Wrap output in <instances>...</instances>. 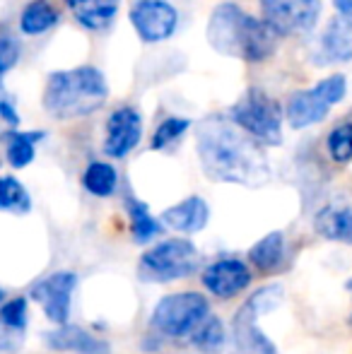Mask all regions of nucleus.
<instances>
[{
	"instance_id": "28",
	"label": "nucleus",
	"mask_w": 352,
	"mask_h": 354,
	"mask_svg": "<svg viewBox=\"0 0 352 354\" xmlns=\"http://www.w3.org/2000/svg\"><path fill=\"white\" fill-rule=\"evenodd\" d=\"M191 118H183V116H167L160 126L155 128L150 138V149L155 152H162V149L172 147L176 140H181L188 131H191Z\"/></svg>"
},
{
	"instance_id": "33",
	"label": "nucleus",
	"mask_w": 352,
	"mask_h": 354,
	"mask_svg": "<svg viewBox=\"0 0 352 354\" xmlns=\"http://www.w3.org/2000/svg\"><path fill=\"white\" fill-rule=\"evenodd\" d=\"M5 299H8V292H5V287H0V304H3Z\"/></svg>"
},
{
	"instance_id": "8",
	"label": "nucleus",
	"mask_w": 352,
	"mask_h": 354,
	"mask_svg": "<svg viewBox=\"0 0 352 354\" xmlns=\"http://www.w3.org/2000/svg\"><path fill=\"white\" fill-rule=\"evenodd\" d=\"M77 284H80V275L75 270H53L39 277L29 287V301L37 304L44 318L53 323V328L66 326V323H71Z\"/></svg>"
},
{
	"instance_id": "15",
	"label": "nucleus",
	"mask_w": 352,
	"mask_h": 354,
	"mask_svg": "<svg viewBox=\"0 0 352 354\" xmlns=\"http://www.w3.org/2000/svg\"><path fill=\"white\" fill-rule=\"evenodd\" d=\"M210 205H207L205 198L201 196H188L183 201L174 203V205L165 207L160 214L165 229H172L176 234H183V236L191 239L193 234H201L203 229L210 224Z\"/></svg>"
},
{
	"instance_id": "16",
	"label": "nucleus",
	"mask_w": 352,
	"mask_h": 354,
	"mask_svg": "<svg viewBox=\"0 0 352 354\" xmlns=\"http://www.w3.org/2000/svg\"><path fill=\"white\" fill-rule=\"evenodd\" d=\"M29 328V297H8L0 304V354L22 350Z\"/></svg>"
},
{
	"instance_id": "4",
	"label": "nucleus",
	"mask_w": 352,
	"mask_h": 354,
	"mask_svg": "<svg viewBox=\"0 0 352 354\" xmlns=\"http://www.w3.org/2000/svg\"><path fill=\"white\" fill-rule=\"evenodd\" d=\"M285 301V287L280 282H268L251 292L230 323V345L232 354H280L275 342L261 330L259 321Z\"/></svg>"
},
{
	"instance_id": "34",
	"label": "nucleus",
	"mask_w": 352,
	"mask_h": 354,
	"mask_svg": "<svg viewBox=\"0 0 352 354\" xmlns=\"http://www.w3.org/2000/svg\"><path fill=\"white\" fill-rule=\"evenodd\" d=\"M0 164H3V159H0Z\"/></svg>"
},
{
	"instance_id": "29",
	"label": "nucleus",
	"mask_w": 352,
	"mask_h": 354,
	"mask_svg": "<svg viewBox=\"0 0 352 354\" xmlns=\"http://www.w3.org/2000/svg\"><path fill=\"white\" fill-rule=\"evenodd\" d=\"M19 56H22V48H19L17 39L12 37H0V99L5 92V75L12 71L15 66L19 63Z\"/></svg>"
},
{
	"instance_id": "7",
	"label": "nucleus",
	"mask_w": 352,
	"mask_h": 354,
	"mask_svg": "<svg viewBox=\"0 0 352 354\" xmlns=\"http://www.w3.org/2000/svg\"><path fill=\"white\" fill-rule=\"evenodd\" d=\"M239 131H244L261 147L282 145V126H285V106L259 87H249L227 113Z\"/></svg>"
},
{
	"instance_id": "31",
	"label": "nucleus",
	"mask_w": 352,
	"mask_h": 354,
	"mask_svg": "<svg viewBox=\"0 0 352 354\" xmlns=\"http://www.w3.org/2000/svg\"><path fill=\"white\" fill-rule=\"evenodd\" d=\"M333 8L338 12V17H343L345 22L352 24V0H333Z\"/></svg>"
},
{
	"instance_id": "2",
	"label": "nucleus",
	"mask_w": 352,
	"mask_h": 354,
	"mask_svg": "<svg viewBox=\"0 0 352 354\" xmlns=\"http://www.w3.org/2000/svg\"><path fill=\"white\" fill-rule=\"evenodd\" d=\"M207 44L220 56L263 63L277 51L280 34L263 17H254L237 3H217L207 19Z\"/></svg>"
},
{
	"instance_id": "30",
	"label": "nucleus",
	"mask_w": 352,
	"mask_h": 354,
	"mask_svg": "<svg viewBox=\"0 0 352 354\" xmlns=\"http://www.w3.org/2000/svg\"><path fill=\"white\" fill-rule=\"evenodd\" d=\"M0 121H5L10 128L19 126V113H17V109L12 106L10 99H0Z\"/></svg>"
},
{
	"instance_id": "18",
	"label": "nucleus",
	"mask_w": 352,
	"mask_h": 354,
	"mask_svg": "<svg viewBox=\"0 0 352 354\" xmlns=\"http://www.w3.org/2000/svg\"><path fill=\"white\" fill-rule=\"evenodd\" d=\"M287 261V239L282 232H268L246 251V263L261 275H272Z\"/></svg>"
},
{
	"instance_id": "11",
	"label": "nucleus",
	"mask_w": 352,
	"mask_h": 354,
	"mask_svg": "<svg viewBox=\"0 0 352 354\" xmlns=\"http://www.w3.org/2000/svg\"><path fill=\"white\" fill-rule=\"evenodd\" d=\"M128 19L140 41L162 44L176 34L181 15L169 0H136L131 5Z\"/></svg>"
},
{
	"instance_id": "9",
	"label": "nucleus",
	"mask_w": 352,
	"mask_h": 354,
	"mask_svg": "<svg viewBox=\"0 0 352 354\" xmlns=\"http://www.w3.org/2000/svg\"><path fill=\"white\" fill-rule=\"evenodd\" d=\"M261 15L280 37L309 34L321 19V0H259Z\"/></svg>"
},
{
	"instance_id": "22",
	"label": "nucleus",
	"mask_w": 352,
	"mask_h": 354,
	"mask_svg": "<svg viewBox=\"0 0 352 354\" xmlns=\"http://www.w3.org/2000/svg\"><path fill=\"white\" fill-rule=\"evenodd\" d=\"M46 138L44 131H8L3 133L5 162L12 169H27L37 159V145Z\"/></svg>"
},
{
	"instance_id": "3",
	"label": "nucleus",
	"mask_w": 352,
	"mask_h": 354,
	"mask_svg": "<svg viewBox=\"0 0 352 354\" xmlns=\"http://www.w3.org/2000/svg\"><path fill=\"white\" fill-rule=\"evenodd\" d=\"M106 77L94 66H77L71 71H53L44 84V111L56 121L92 116L106 104Z\"/></svg>"
},
{
	"instance_id": "26",
	"label": "nucleus",
	"mask_w": 352,
	"mask_h": 354,
	"mask_svg": "<svg viewBox=\"0 0 352 354\" xmlns=\"http://www.w3.org/2000/svg\"><path fill=\"white\" fill-rule=\"evenodd\" d=\"M32 210V196L17 176H0V212L27 214Z\"/></svg>"
},
{
	"instance_id": "12",
	"label": "nucleus",
	"mask_w": 352,
	"mask_h": 354,
	"mask_svg": "<svg viewBox=\"0 0 352 354\" xmlns=\"http://www.w3.org/2000/svg\"><path fill=\"white\" fill-rule=\"evenodd\" d=\"M142 140V116L136 106H118L104 123V154L126 159Z\"/></svg>"
},
{
	"instance_id": "19",
	"label": "nucleus",
	"mask_w": 352,
	"mask_h": 354,
	"mask_svg": "<svg viewBox=\"0 0 352 354\" xmlns=\"http://www.w3.org/2000/svg\"><path fill=\"white\" fill-rule=\"evenodd\" d=\"M80 27L89 32H104L118 17L121 0H63Z\"/></svg>"
},
{
	"instance_id": "20",
	"label": "nucleus",
	"mask_w": 352,
	"mask_h": 354,
	"mask_svg": "<svg viewBox=\"0 0 352 354\" xmlns=\"http://www.w3.org/2000/svg\"><path fill=\"white\" fill-rule=\"evenodd\" d=\"M314 232L326 241L352 246V205L328 203L314 214Z\"/></svg>"
},
{
	"instance_id": "1",
	"label": "nucleus",
	"mask_w": 352,
	"mask_h": 354,
	"mask_svg": "<svg viewBox=\"0 0 352 354\" xmlns=\"http://www.w3.org/2000/svg\"><path fill=\"white\" fill-rule=\"evenodd\" d=\"M196 152L203 174L215 183L259 188L270 181L266 149L230 118H205L196 131Z\"/></svg>"
},
{
	"instance_id": "27",
	"label": "nucleus",
	"mask_w": 352,
	"mask_h": 354,
	"mask_svg": "<svg viewBox=\"0 0 352 354\" xmlns=\"http://www.w3.org/2000/svg\"><path fill=\"white\" fill-rule=\"evenodd\" d=\"M326 154L333 164L352 162V121H340L326 136Z\"/></svg>"
},
{
	"instance_id": "14",
	"label": "nucleus",
	"mask_w": 352,
	"mask_h": 354,
	"mask_svg": "<svg viewBox=\"0 0 352 354\" xmlns=\"http://www.w3.org/2000/svg\"><path fill=\"white\" fill-rule=\"evenodd\" d=\"M331 113V102L319 89V84L309 89H297L285 104V121L292 131H304L316 123L326 121Z\"/></svg>"
},
{
	"instance_id": "24",
	"label": "nucleus",
	"mask_w": 352,
	"mask_h": 354,
	"mask_svg": "<svg viewBox=\"0 0 352 354\" xmlns=\"http://www.w3.org/2000/svg\"><path fill=\"white\" fill-rule=\"evenodd\" d=\"M186 342L201 354H220V352H225L227 342H230V330H227L225 321H222L217 313H210V316L193 330V335L188 337Z\"/></svg>"
},
{
	"instance_id": "32",
	"label": "nucleus",
	"mask_w": 352,
	"mask_h": 354,
	"mask_svg": "<svg viewBox=\"0 0 352 354\" xmlns=\"http://www.w3.org/2000/svg\"><path fill=\"white\" fill-rule=\"evenodd\" d=\"M345 289H348V294H350V299H352V277H350V280H348V282H345ZM348 323H350V326H352V313H350Z\"/></svg>"
},
{
	"instance_id": "6",
	"label": "nucleus",
	"mask_w": 352,
	"mask_h": 354,
	"mask_svg": "<svg viewBox=\"0 0 352 354\" xmlns=\"http://www.w3.org/2000/svg\"><path fill=\"white\" fill-rule=\"evenodd\" d=\"M210 313L212 308L207 294L196 289H181V292L165 294L152 306L147 326H150V335L160 340H188Z\"/></svg>"
},
{
	"instance_id": "17",
	"label": "nucleus",
	"mask_w": 352,
	"mask_h": 354,
	"mask_svg": "<svg viewBox=\"0 0 352 354\" xmlns=\"http://www.w3.org/2000/svg\"><path fill=\"white\" fill-rule=\"evenodd\" d=\"M126 217H128V232H131L133 243L138 246H152L160 241L165 234V224L157 214H152L150 205L142 203L140 198L128 196L126 198Z\"/></svg>"
},
{
	"instance_id": "13",
	"label": "nucleus",
	"mask_w": 352,
	"mask_h": 354,
	"mask_svg": "<svg viewBox=\"0 0 352 354\" xmlns=\"http://www.w3.org/2000/svg\"><path fill=\"white\" fill-rule=\"evenodd\" d=\"M44 345L51 352L68 354H111V342L97 333L87 330L75 323L56 326L51 330H44Z\"/></svg>"
},
{
	"instance_id": "5",
	"label": "nucleus",
	"mask_w": 352,
	"mask_h": 354,
	"mask_svg": "<svg viewBox=\"0 0 352 354\" xmlns=\"http://www.w3.org/2000/svg\"><path fill=\"white\" fill-rule=\"evenodd\" d=\"M201 270V248L188 236L160 239L147 246L138 261L136 275L145 284H172Z\"/></svg>"
},
{
	"instance_id": "25",
	"label": "nucleus",
	"mask_w": 352,
	"mask_h": 354,
	"mask_svg": "<svg viewBox=\"0 0 352 354\" xmlns=\"http://www.w3.org/2000/svg\"><path fill=\"white\" fill-rule=\"evenodd\" d=\"M61 15L48 0H29L19 12V32L24 37H41L58 24Z\"/></svg>"
},
{
	"instance_id": "10",
	"label": "nucleus",
	"mask_w": 352,
	"mask_h": 354,
	"mask_svg": "<svg viewBox=\"0 0 352 354\" xmlns=\"http://www.w3.org/2000/svg\"><path fill=\"white\" fill-rule=\"evenodd\" d=\"M254 282V270L246 261L234 256H222L207 263L201 270V284L210 299L230 301V299L244 294Z\"/></svg>"
},
{
	"instance_id": "23",
	"label": "nucleus",
	"mask_w": 352,
	"mask_h": 354,
	"mask_svg": "<svg viewBox=\"0 0 352 354\" xmlns=\"http://www.w3.org/2000/svg\"><path fill=\"white\" fill-rule=\"evenodd\" d=\"M80 181H82V188H85L92 198L106 201V198L116 196L118 183H121V176H118V169L113 167L111 162L94 159V162H89L85 167Z\"/></svg>"
},
{
	"instance_id": "21",
	"label": "nucleus",
	"mask_w": 352,
	"mask_h": 354,
	"mask_svg": "<svg viewBox=\"0 0 352 354\" xmlns=\"http://www.w3.org/2000/svg\"><path fill=\"white\" fill-rule=\"evenodd\" d=\"M352 61V24L333 17L319 37V63Z\"/></svg>"
}]
</instances>
